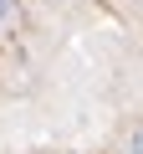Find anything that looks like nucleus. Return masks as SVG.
<instances>
[{
  "instance_id": "nucleus-1",
  "label": "nucleus",
  "mask_w": 143,
  "mask_h": 154,
  "mask_svg": "<svg viewBox=\"0 0 143 154\" xmlns=\"http://www.w3.org/2000/svg\"><path fill=\"white\" fill-rule=\"evenodd\" d=\"M123 154H143V123H138V128L128 134V149H123Z\"/></svg>"
},
{
  "instance_id": "nucleus-2",
  "label": "nucleus",
  "mask_w": 143,
  "mask_h": 154,
  "mask_svg": "<svg viewBox=\"0 0 143 154\" xmlns=\"http://www.w3.org/2000/svg\"><path fill=\"white\" fill-rule=\"evenodd\" d=\"M10 16H16V0H0V26H5Z\"/></svg>"
}]
</instances>
